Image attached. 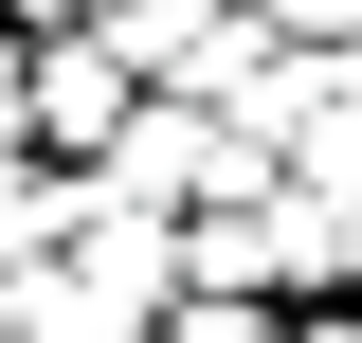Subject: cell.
<instances>
[{
  "mask_svg": "<svg viewBox=\"0 0 362 343\" xmlns=\"http://www.w3.org/2000/svg\"><path fill=\"white\" fill-rule=\"evenodd\" d=\"M127 109H145L127 37H109V18H54V37H37V73H18V127H37L54 163H90V145L127 127Z\"/></svg>",
  "mask_w": 362,
  "mask_h": 343,
  "instance_id": "obj_1",
  "label": "cell"
},
{
  "mask_svg": "<svg viewBox=\"0 0 362 343\" xmlns=\"http://www.w3.org/2000/svg\"><path fill=\"white\" fill-rule=\"evenodd\" d=\"M181 289H308V253H290V181L181 217Z\"/></svg>",
  "mask_w": 362,
  "mask_h": 343,
  "instance_id": "obj_2",
  "label": "cell"
},
{
  "mask_svg": "<svg viewBox=\"0 0 362 343\" xmlns=\"http://www.w3.org/2000/svg\"><path fill=\"white\" fill-rule=\"evenodd\" d=\"M163 343H290V325H272V289H181Z\"/></svg>",
  "mask_w": 362,
  "mask_h": 343,
  "instance_id": "obj_3",
  "label": "cell"
},
{
  "mask_svg": "<svg viewBox=\"0 0 362 343\" xmlns=\"http://www.w3.org/2000/svg\"><path fill=\"white\" fill-rule=\"evenodd\" d=\"M254 18H272V37H308V54H344V37H362V0H254Z\"/></svg>",
  "mask_w": 362,
  "mask_h": 343,
  "instance_id": "obj_4",
  "label": "cell"
},
{
  "mask_svg": "<svg viewBox=\"0 0 362 343\" xmlns=\"http://www.w3.org/2000/svg\"><path fill=\"white\" fill-rule=\"evenodd\" d=\"M290 343H362V289H326V307H308V325H290Z\"/></svg>",
  "mask_w": 362,
  "mask_h": 343,
  "instance_id": "obj_5",
  "label": "cell"
},
{
  "mask_svg": "<svg viewBox=\"0 0 362 343\" xmlns=\"http://www.w3.org/2000/svg\"><path fill=\"white\" fill-rule=\"evenodd\" d=\"M0 18H37V37H54V18H90V0H0Z\"/></svg>",
  "mask_w": 362,
  "mask_h": 343,
  "instance_id": "obj_6",
  "label": "cell"
},
{
  "mask_svg": "<svg viewBox=\"0 0 362 343\" xmlns=\"http://www.w3.org/2000/svg\"><path fill=\"white\" fill-rule=\"evenodd\" d=\"M344 109H362V37H344Z\"/></svg>",
  "mask_w": 362,
  "mask_h": 343,
  "instance_id": "obj_7",
  "label": "cell"
}]
</instances>
